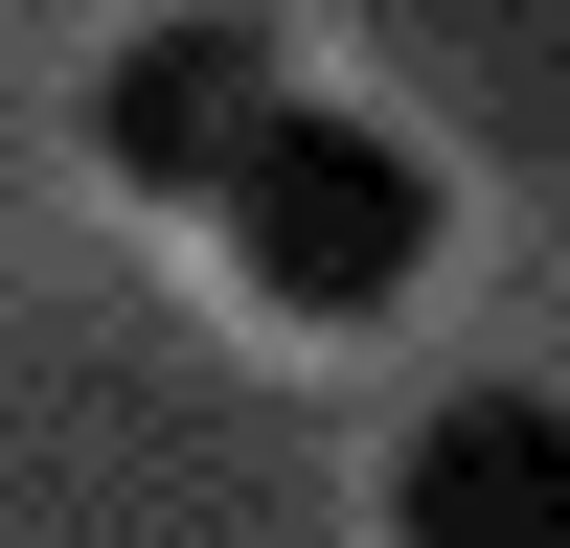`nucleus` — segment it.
I'll use <instances>...</instances> for the list:
<instances>
[{
    "label": "nucleus",
    "instance_id": "1",
    "mask_svg": "<svg viewBox=\"0 0 570 548\" xmlns=\"http://www.w3.org/2000/svg\"><path fill=\"white\" fill-rule=\"evenodd\" d=\"M206 228H228V274H252L274 320H389L411 274L456 252V183L411 160L389 115H320V91H274V115L228 137Z\"/></svg>",
    "mask_w": 570,
    "mask_h": 548
},
{
    "label": "nucleus",
    "instance_id": "2",
    "mask_svg": "<svg viewBox=\"0 0 570 548\" xmlns=\"http://www.w3.org/2000/svg\"><path fill=\"white\" fill-rule=\"evenodd\" d=\"M297 91V46H274V0H160V23L91 69V160L137 183V206H206L228 183V137Z\"/></svg>",
    "mask_w": 570,
    "mask_h": 548
},
{
    "label": "nucleus",
    "instance_id": "3",
    "mask_svg": "<svg viewBox=\"0 0 570 548\" xmlns=\"http://www.w3.org/2000/svg\"><path fill=\"white\" fill-rule=\"evenodd\" d=\"M389 548H570V389H434L389 434Z\"/></svg>",
    "mask_w": 570,
    "mask_h": 548
}]
</instances>
